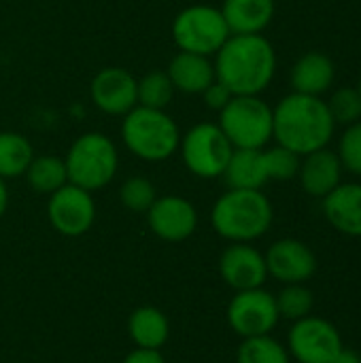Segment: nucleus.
I'll return each mask as SVG.
<instances>
[{
	"label": "nucleus",
	"mask_w": 361,
	"mask_h": 363,
	"mask_svg": "<svg viewBox=\"0 0 361 363\" xmlns=\"http://www.w3.org/2000/svg\"><path fill=\"white\" fill-rule=\"evenodd\" d=\"M213 57L217 81L234 96H260L277 72V51L262 34H232Z\"/></svg>",
	"instance_id": "nucleus-1"
},
{
	"label": "nucleus",
	"mask_w": 361,
	"mask_h": 363,
	"mask_svg": "<svg viewBox=\"0 0 361 363\" xmlns=\"http://www.w3.org/2000/svg\"><path fill=\"white\" fill-rule=\"evenodd\" d=\"M274 130L272 138L277 145L304 157L319 149H326L334 136L336 121L319 96L289 94L272 108Z\"/></svg>",
	"instance_id": "nucleus-2"
},
{
	"label": "nucleus",
	"mask_w": 361,
	"mask_h": 363,
	"mask_svg": "<svg viewBox=\"0 0 361 363\" xmlns=\"http://www.w3.org/2000/svg\"><path fill=\"white\" fill-rule=\"evenodd\" d=\"M274 219L270 200L262 189H228L211 211L213 230L230 242H253L262 238Z\"/></svg>",
	"instance_id": "nucleus-3"
},
{
	"label": "nucleus",
	"mask_w": 361,
	"mask_h": 363,
	"mask_svg": "<svg viewBox=\"0 0 361 363\" xmlns=\"http://www.w3.org/2000/svg\"><path fill=\"white\" fill-rule=\"evenodd\" d=\"M121 140L138 160L164 162L179 151L181 132L166 111L134 106L121 119Z\"/></svg>",
	"instance_id": "nucleus-4"
},
{
	"label": "nucleus",
	"mask_w": 361,
	"mask_h": 363,
	"mask_svg": "<svg viewBox=\"0 0 361 363\" xmlns=\"http://www.w3.org/2000/svg\"><path fill=\"white\" fill-rule=\"evenodd\" d=\"M64 164L68 183L85 191H98L115 179L119 168V153L106 134L85 132L70 145Z\"/></svg>",
	"instance_id": "nucleus-5"
},
{
	"label": "nucleus",
	"mask_w": 361,
	"mask_h": 363,
	"mask_svg": "<svg viewBox=\"0 0 361 363\" xmlns=\"http://www.w3.org/2000/svg\"><path fill=\"white\" fill-rule=\"evenodd\" d=\"M217 125L234 149H264L272 140V106L260 96H234L219 111Z\"/></svg>",
	"instance_id": "nucleus-6"
},
{
	"label": "nucleus",
	"mask_w": 361,
	"mask_h": 363,
	"mask_svg": "<svg viewBox=\"0 0 361 363\" xmlns=\"http://www.w3.org/2000/svg\"><path fill=\"white\" fill-rule=\"evenodd\" d=\"M232 36L221 9L211 4H191L177 13L172 21V38L179 51L213 57Z\"/></svg>",
	"instance_id": "nucleus-7"
},
{
	"label": "nucleus",
	"mask_w": 361,
	"mask_h": 363,
	"mask_svg": "<svg viewBox=\"0 0 361 363\" xmlns=\"http://www.w3.org/2000/svg\"><path fill=\"white\" fill-rule=\"evenodd\" d=\"M179 151L191 174L200 179H217L223 177L234 147L217 123H198L181 134Z\"/></svg>",
	"instance_id": "nucleus-8"
},
{
	"label": "nucleus",
	"mask_w": 361,
	"mask_h": 363,
	"mask_svg": "<svg viewBox=\"0 0 361 363\" xmlns=\"http://www.w3.org/2000/svg\"><path fill=\"white\" fill-rule=\"evenodd\" d=\"M338 330L319 317H304L294 321L287 338V351L300 363H332L343 349Z\"/></svg>",
	"instance_id": "nucleus-9"
},
{
	"label": "nucleus",
	"mask_w": 361,
	"mask_h": 363,
	"mask_svg": "<svg viewBox=\"0 0 361 363\" xmlns=\"http://www.w3.org/2000/svg\"><path fill=\"white\" fill-rule=\"evenodd\" d=\"M47 217L55 232L68 238L83 236L96 221V204L91 191H85L72 183H66L49 196Z\"/></svg>",
	"instance_id": "nucleus-10"
},
{
	"label": "nucleus",
	"mask_w": 361,
	"mask_h": 363,
	"mask_svg": "<svg viewBox=\"0 0 361 363\" xmlns=\"http://www.w3.org/2000/svg\"><path fill=\"white\" fill-rule=\"evenodd\" d=\"M279 319L281 317L274 296L262 287L236 291L228 306V323L243 338L270 334L277 328Z\"/></svg>",
	"instance_id": "nucleus-11"
},
{
	"label": "nucleus",
	"mask_w": 361,
	"mask_h": 363,
	"mask_svg": "<svg viewBox=\"0 0 361 363\" xmlns=\"http://www.w3.org/2000/svg\"><path fill=\"white\" fill-rule=\"evenodd\" d=\"M89 94L98 111L123 117L138 106V79L126 68L106 66L94 74Z\"/></svg>",
	"instance_id": "nucleus-12"
},
{
	"label": "nucleus",
	"mask_w": 361,
	"mask_h": 363,
	"mask_svg": "<svg viewBox=\"0 0 361 363\" xmlns=\"http://www.w3.org/2000/svg\"><path fill=\"white\" fill-rule=\"evenodd\" d=\"M145 215L151 232L166 242L187 240L198 228V211L183 196L155 198V202Z\"/></svg>",
	"instance_id": "nucleus-13"
},
{
	"label": "nucleus",
	"mask_w": 361,
	"mask_h": 363,
	"mask_svg": "<svg viewBox=\"0 0 361 363\" xmlns=\"http://www.w3.org/2000/svg\"><path fill=\"white\" fill-rule=\"evenodd\" d=\"M268 277H274L283 285L304 283L317 272V257L309 245L296 238H283L270 245L264 255Z\"/></svg>",
	"instance_id": "nucleus-14"
},
{
	"label": "nucleus",
	"mask_w": 361,
	"mask_h": 363,
	"mask_svg": "<svg viewBox=\"0 0 361 363\" xmlns=\"http://www.w3.org/2000/svg\"><path fill=\"white\" fill-rule=\"evenodd\" d=\"M221 279L236 291L257 289L266 283L268 268L264 255L249 242H232L219 257Z\"/></svg>",
	"instance_id": "nucleus-15"
},
{
	"label": "nucleus",
	"mask_w": 361,
	"mask_h": 363,
	"mask_svg": "<svg viewBox=\"0 0 361 363\" xmlns=\"http://www.w3.org/2000/svg\"><path fill=\"white\" fill-rule=\"evenodd\" d=\"M302 189L313 198H326L330 191H334L340 185L343 179V164L338 160V153L326 149H319L315 153L304 155L298 170Z\"/></svg>",
	"instance_id": "nucleus-16"
},
{
	"label": "nucleus",
	"mask_w": 361,
	"mask_h": 363,
	"mask_svg": "<svg viewBox=\"0 0 361 363\" xmlns=\"http://www.w3.org/2000/svg\"><path fill=\"white\" fill-rule=\"evenodd\" d=\"M323 215L340 234L361 238V183H340L323 198Z\"/></svg>",
	"instance_id": "nucleus-17"
},
{
	"label": "nucleus",
	"mask_w": 361,
	"mask_h": 363,
	"mask_svg": "<svg viewBox=\"0 0 361 363\" xmlns=\"http://www.w3.org/2000/svg\"><path fill=\"white\" fill-rule=\"evenodd\" d=\"M166 72L177 91L191 94V96H200L211 83L217 81L213 57L189 53V51H179L170 60Z\"/></svg>",
	"instance_id": "nucleus-18"
},
{
	"label": "nucleus",
	"mask_w": 361,
	"mask_h": 363,
	"mask_svg": "<svg viewBox=\"0 0 361 363\" xmlns=\"http://www.w3.org/2000/svg\"><path fill=\"white\" fill-rule=\"evenodd\" d=\"M274 11V0H223L221 4V15L232 34H262Z\"/></svg>",
	"instance_id": "nucleus-19"
},
{
	"label": "nucleus",
	"mask_w": 361,
	"mask_h": 363,
	"mask_svg": "<svg viewBox=\"0 0 361 363\" xmlns=\"http://www.w3.org/2000/svg\"><path fill=\"white\" fill-rule=\"evenodd\" d=\"M334 77V62L321 51H309L291 68V87L298 94L321 96L332 87Z\"/></svg>",
	"instance_id": "nucleus-20"
},
{
	"label": "nucleus",
	"mask_w": 361,
	"mask_h": 363,
	"mask_svg": "<svg viewBox=\"0 0 361 363\" xmlns=\"http://www.w3.org/2000/svg\"><path fill=\"white\" fill-rule=\"evenodd\" d=\"M223 179L230 189H262L268 183L264 149H234Z\"/></svg>",
	"instance_id": "nucleus-21"
},
{
	"label": "nucleus",
	"mask_w": 361,
	"mask_h": 363,
	"mask_svg": "<svg viewBox=\"0 0 361 363\" xmlns=\"http://www.w3.org/2000/svg\"><path fill=\"white\" fill-rule=\"evenodd\" d=\"M128 332L138 349H162L170 336V323L160 308L140 306L130 315Z\"/></svg>",
	"instance_id": "nucleus-22"
},
{
	"label": "nucleus",
	"mask_w": 361,
	"mask_h": 363,
	"mask_svg": "<svg viewBox=\"0 0 361 363\" xmlns=\"http://www.w3.org/2000/svg\"><path fill=\"white\" fill-rule=\"evenodd\" d=\"M32 160L34 149L23 134L13 130L0 132V177L4 181L23 177Z\"/></svg>",
	"instance_id": "nucleus-23"
},
{
	"label": "nucleus",
	"mask_w": 361,
	"mask_h": 363,
	"mask_svg": "<svg viewBox=\"0 0 361 363\" xmlns=\"http://www.w3.org/2000/svg\"><path fill=\"white\" fill-rule=\"evenodd\" d=\"M23 177L36 194H47V196H51L53 191H57L68 183L66 164L62 157L55 155H34Z\"/></svg>",
	"instance_id": "nucleus-24"
},
{
	"label": "nucleus",
	"mask_w": 361,
	"mask_h": 363,
	"mask_svg": "<svg viewBox=\"0 0 361 363\" xmlns=\"http://www.w3.org/2000/svg\"><path fill=\"white\" fill-rule=\"evenodd\" d=\"M174 85L166 70H151L138 79V106L166 111L174 98Z\"/></svg>",
	"instance_id": "nucleus-25"
},
{
	"label": "nucleus",
	"mask_w": 361,
	"mask_h": 363,
	"mask_svg": "<svg viewBox=\"0 0 361 363\" xmlns=\"http://www.w3.org/2000/svg\"><path fill=\"white\" fill-rule=\"evenodd\" d=\"M238 363H289V351L270 334L245 338L238 347Z\"/></svg>",
	"instance_id": "nucleus-26"
},
{
	"label": "nucleus",
	"mask_w": 361,
	"mask_h": 363,
	"mask_svg": "<svg viewBox=\"0 0 361 363\" xmlns=\"http://www.w3.org/2000/svg\"><path fill=\"white\" fill-rule=\"evenodd\" d=\"M274 302H277L279 317L289 319V321H300V319L309 317L315 306L313 291L306 289L302 283L285 285L279 291V296H274Z\"/></svg>",
	"instance_id": "nucleus-27"
},
{
	"label": "nucleus",
	"mask_w": 361,
	"mask_h": 363,
	"mask_svg": "<svg viewBox=\"0 0 361 363\" xmlns=\"http://www.w3.org/2000/svg\"><path fill=\"white\" fill-rule=\"evenodd\" d=\"M121 204L132 213H147L157 198L155 185L147 177H130L119 189Z\"/></svg>",
	"instance_id": "nucleus-28"
},
{
	"label": "nucleus",
	"mask_w": 361,
	"mask_h": 363,
	"mask_svg": "<svg viewBox=\"0 0 361 363\" xmlns=\"http://www.w3.org/2000/svg\"><path fill=\"white\" fill-rule=\"evenodd\" d=\"M264 164H266L268 181H289L298 177L300 155L277 145L272 149H264Z\"/></svg>",
	"instance_id": "nucleus-29"
},
{
	"label": "nucleus",
	"mask_w": 361,
	"mask_h": 363,
	"mask_svg": "<svg viewBox=\"0 0 361 363\" xmlns=\"http://www.w3.org/2000/svg\"><path fill=\"white\" fill-rule=\"evenodd\" d=\"M328 108L336 123L351 125L361 121V94L357 87H340L332 94Z\"/></svg>",
	"instance_id": "nucleus-30"
},
{
	"label": "nucleus",
	"mask_w": 361,
	"mask_h": 363,
	"mask_svg": "<svg viewBox=\"0 0 361 363\" xmlns=\"http://www.w3.org/2000/svg\"><path fill=\"white\" fill-rule=\"evenodd\" d=\"M336 153L343 164V170L361 177V121L347 125V130L340 136Z\"/></svg>",
	"instance_id": "nucleus-31"
},
{
	"label": "nucleus",
	"mask_w": 361,
	"mask_h": 363,
	"mask_svg": "<svg viewBox=\"0 0 361 363\" xmlns=\"http://www.w3.org/2000/svg\"><path fill=\"white\" fill-rule=\"evenodd\" d=\"M200 96H202L204 104H206L211 111H217V113H219V111H221V108L232 100V98H234V94H232L223 83H219V81L211 83V85L200 94Z\"/></svg>",
	"instance_id": "nucleus-32"
},
{
	"label": "nucleus",
	"mask_w": 361,
	"mask_h": 363,
	"mask_svg": "<svg viewBox=\"0 0 361 363\" xmlns=\"http://www.w3.org/2000/svg\"><path fill=\"white\" fill-rule=\"evenodd\" d=\"M121 363H166L162 357V353L157 349H134L132 353L126 355V359Z\"/></svg>",
	"instance_id": "nucleus-33"
},
{
	"label": "nucleus",
	"mask_w": 361,
	"mask_h": 363,
	"mask_svg": "<svg viewBox=\"0 0 361 363\" xmlns=\"http://www.w3.org/2000/svg\"><path fill=\"white\" fill-rule=\"evenodd\" d=\"M332 363H361V355L357 351H353V349H340V353L334 357V362Z\"/></svg>",
	"instance_id": "nucleus-34"
},
{
	"label": "nucleus",
	"mask_w": 361,
	"mask_h": 363,
	"mask_svg": "<svg viewBox=\"0 0 361 363\" xmlns=\"http://www.w3.org/2000/svg\"><path fill=\"white\" fill-rule=\"evenodd\" d=\"M6 206H9V189H6L4 179L0 177V219H2V215L6 213Z\"/></svg>",
	"instance_id": "nucleus-35"
},
{
	"label": "nucleus",
	"mask_w": 361,
	"mask_h": 363,
	"mask_svg": "<svg viewBox=\"0 0 361 363\" xmlns=\"http://www.w3.org/2000/svg\"><path fill=\"white\" fill-rule=\"evenodd\" d=\"M357 89H360V94H361V79H360V85H357Z\"/></svg>",
	"instance_id": "nucleus-36"
}]
</instances>
